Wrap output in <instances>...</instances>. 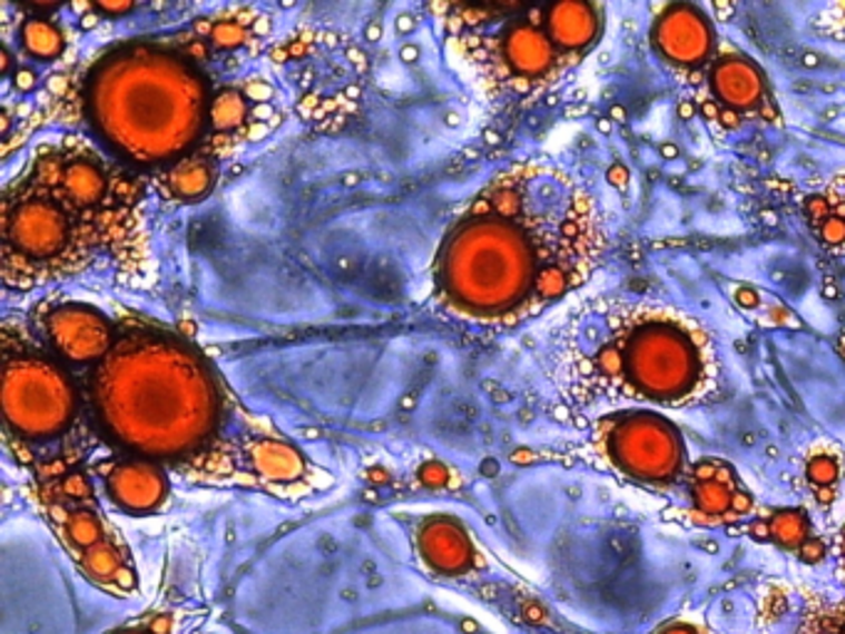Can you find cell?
Listing matches in <instances>:
<instances>
[{
  "mask_svg": "<svg viewBox=\"0 0 845 634\" xmlns=\"http://www.w3.org/2000/svg\"><path fill=\"white\" fill-rule=\"evenodd\" d=\"M657 634H707L705 627L701 625H695V622H687V620H677V622H669V625L665 630H660Z\"/></svg>",
  "mask_w": 845,
  "mask_h": 634,
  "instance_id": "26",
  "label": "cell"
},
{
  "mask_svg": "<svg viewBox=\"0 0 845 634\" xmlns=\"http://www.w3.org/2000/svg\"><path fill=\"white\" fill-rule=\"evenodd\" d=\"M709 90L729 127L737 125L739 115L766 117V107L772 102L762 70L731 46H717L709 65Z\"/></svg>",
  "mask_w": 845,
  "mask_h": 634,
  "instance_id": "13",
  "label": "cell"
},
{
  "mask_svg": "<svg viewBox=\"0 0 845 634\" xmlns=\"http://www.w3.org/2000/svg\"><path fill=\"white\" fill-rule=\"evenodd\" d=\"M20 46H23L30 58L50 62L62 55L65 36L48 18H30L20 28Z\"/></svg>",
  "mask_w": 845,
  "mask_h": 634,
  "instance_id": "20",
  "label": "cell"
},
{
  "mask_svg": "<svg viewBox=\"0 0 845 634\" xmlns=\"http://www.w3.org/2000/svg\"><path fill=\"white\" fill-rule=\"evenodd\" d=\"M141 189L82 139L32 151L3 191V280L32 290L100 260L139 258Z\"/></svg>",
  "mask_w": 845,
  "mask_h": 634,
  "instance_id": "3",
  "label": "cell"
},
{
  "mask_svg": "<svg viewBox=\"0 0 845 634\" xmlns=\"http://www.w3.org/2000/svg\"><path fill=\"white\" fill-rule=\"evenodd\" d=\"M836 10H841V13H843V16H841V18L836 20V23H841V26H845V6H838Z\"/></svg>",
  "mask_w": 845,
  "mask_h": 634,
  "instance_id": "29",
  "label": "cell"
},
{
  "mask_svg": "<svg viewBox=\"0 0 845 634\" xmlns=\"http://www.w3.org/2000/svg\"><path fill=\"white\" fill-rule=\"evenodd\" d=\"M214 181V164L208 157H202L199 151L186 157L171 167L164 169L159 189L167 199L174 201H194L202 199Z\"/></svg>",
  "mask_w": 845,
  "mask_h": 634,
  "instance_id": "17",
  "label": "cell"
},
{
  "mask_svg": "<svg viewBox=\"0 0 845 634\" xmlns=\"http://www.w3.org/2000/svg\"><path fill=\"white\" fill-rule=\"evenodd\" d=\"M38 333L42 345L65 367H80L82 375H87L112 353L119 337V320L95 305L60 300L40 310Z\"/></svg>",
  "mask_w": 845,
  "mask_h": 634,
  "instance_id": "10",
  "label": "cell"
},
{
  "mask_svg": "<svg viewBox=\"0 0 845 634\" xmlns=\"http://www.w3.org/2000/svg\"><path fill=\"white\" fill-rule=\"evenodd\" d=\"M808 481L814 484V488L818 491V498L823 501V494H828V488L836 486V481L841 476V466H838V458L836 456H828V454H818L808 462Z\"/></svg>",
  "mask_w": 845,
  "mask_h": 634,
  "instance_id": "22",
  "label": "cell"
},
{
  "mask_svg": "<svg viewBox=\"0 0 845 634\" xmlns=\"http://www.w3.org/2000/svg\"><path fill=\"white\" fill-rule=\"evenodd\" d=\"M796 555L804 563H818V561H823V555H826V545H823V541L814 535V538H808V543Z\"/></svg>",
  "mask_w": 845,
  "mask_h": 634,
  "instance_id": "25",
  "label": "cell"
},
{
  "mask_svg": "<svg viewBox=\"0 0 845 634\" xmlns=\"http://www.w3.org/2000/svg\"><path fill=\"white\" fill-rule=\"evenodd\" d=\"M204 617L206 610L191 593L184 587H164L141 615L107 634H189Z\"/></svg>",
  "mask_w": 845,
  "mask_h": 634,
  "instance_id": "15",
  "label": "cell"
},
{
  "mask_svg": "<svg viewBox=\"0 0 845 634\" xmlns=\"http://www.w3.org/2000/svg\"><path fill=\"white\" fill-rule=\"evenodd\" d=\"M553 363L558 387L576 404L691 407L719 389L709 333L660 303L598 298L580 305L558 337Z\"/></svg>",
  "mask_w": 845,
  "mask_h": 634,
  "instance_id": "4",
  "label": "cell"
},
{
  "mask_svg": "<svg viewBox=\"0 0 845 634\" xmlns=\"http://www.w3.org/2000/svg\"><path fill=\"white\" fill-rule=\"evenodd\" d=\"M792 634H845V600L808 593Z\"/></svg>",
  "mask_w": 845,
  "mask_h": 634,
  "instance_id": "19",
  "label": "cell"
},
{
  "mask_svg": "<svg viewBox=\"0 0 845 634\" xmlns=\"http://www.w3.org/2000/svg\"><path fill=\"white\" fill-rule=\"evenodd\" d=\"M212 40L216 48H238L246 42V30L240 23H234V20H222V23L214 26Z\"/></svg>",
  "mask_w": 845,
  "mask_h": 634,
  "instance_id": "23",
  "label": "cell"
},
{
  "mask_svg": "<svg viewBox=\"0 0 845 634\" xmlns=\"http://www.w3.org/2000/svg\"><path fill=\"white\" fill-rule=\"evenodd\" d=\"M40 518L52 531L75 571L109 597L139 593V567L97 496L90 472L48 484H28Z\"/></svg>",
  "mask_w": 845,
  "mask_h": 634,
  "instance_id": "8",
  "label": "cell"
},
{
  "mask_svg": "<svg viewBox=\"0 0 845 634\" xmlns=\"http://www.w3.org/2000/svg\"><path fill=\"white\" fill-rule=\"evenodd\" d=\"M107 498L129 516H151L167 506L171 486L169 472L145 456L125 454L97 466Z\"/></svg>",
  "mask_w": 845,
  "mask_h": 634,
  "instance_id": "12",
  "label": "cell"
},
{
  "mask_svg": "<svg viewBox=\"0 0 845 634\" xmlns=\"http://www.w3.org/2000/svg\"><path fill=\"white\" fill-rule=\"evenodd\" d=\"M92 422L125 454L145 456L194 486L305 501L333 486L278 426L250 412L204 353L171 327L119 317V337L82 375Z\"/></svg>",
  "mask_w": 845,
  "mask_h": 634,
  "instance_id": "1",
  "label": "cell"
},
{
  "mask_svg": "<svg viewBox=\"0 0 845 634\" xmlns=\"http://www.w3.org/2000/svg\"><path fill=\"white\" fill-rule=\"evenodd\" d=\"M543 23L548 38L553 40L558 52H561L570 65L583 58V52L596 46L600 36L598 8L590 3H576V0L546 6Z\"/></svg>",
  "mask_w": 845,
  "mask_h": 634,
  "instance_id": "16",
  "label": "cell"
},
{
  "mask_svg": "<svg viewBox=\"0 0 845 634\" xmlns=\"http://www.w3.org/2000/svg\"><path fill=\"white\" fill-rule=\"evenodd\" d=\"M836 553H838V573H841V581L845 583V526H843V531L838 533V538H836Z\"/></svg>",
  "mask_w": 845,
  "mask_h": 634,
  "instance_id": "27",
  "label": "cell"
},
{
  "mask_svg": "<svg viewBox=\"0 0 845 634\" xmlns=\"http://www.w3.org/2000/svg\"><path fill=\"white\" fill-rule=\"evenodd\" d=\"M3 434L28 484L85 474L97 444L85 387L26 325H3Z\"/></svg>",
  "mask_w": 845,
  "mask_h": 634,
  "instance_id": "6",
  "label": "cell"
},
{
  "mask_svg": "<svg viewBox=\"0 0 845 634\" xmlns=\"http://www.w3.org/2000/svg\"><path fill=\"white\" fill-rule=\"evenodd\" d=\"M749 533L756 541L774 543L778 545V548L794 551V553L804 548L808 538H814V533H810V521L804 511L768 513V516H762L751 523Z\"/></svg>",
  "mask_w": 845,
  "mask_h": 634,
  "instance_id": "18",
  "label": "cell"
},
{
  "mask_svg": "<svg viewBox=\"0 0 845 634\" xmlns=\"http://www.w3.org/2000/svg\"><path fill=\"white\" fill-rule=\"evenodd\" d=\"M687 484L695 513L707 523L741 521L754 508V498L741 478L721 458H701L689 468Z\"/></svg>",
  "mask_w": 845,
  "mask_h": 634,
  "instance_id": "14",
  "label": "cell"
},
{
  "mask_svg": "<svg viewBox=\"0 0 845 634\" xmlns=\"http://www.w3.org/2000/svg\"><path fill=\"white\" fill-rule=\"evenodd\" d=\"M821 238L826 240L828 246H843L845 244V218L836 216V214L823 218Z\"/></svg>",
  "mask_w": 845,
  "mask_h": 634,
  "instance_id": "24",
  "label": "cell"
},
{
  "mask_svg": "<svg viewBox=\"0 0 845 634\" xmlns=\"http://www.w3.org/2000/svg\"><path fill=\"white\" fill-rule=\"evenodd\" d=\"M212 102L199 65L151 40L107 50L82 87L87 125L117 159L139 169H167L196 155Z\"/></svg>",
  "mask_w": 845,
  "mask_h": 634,
  "instance_id": "5",
  "label": "cell"
},
{
  "mask_svg": "<svg viewBox=\"0 0 845 634\" xmlns=\"http://www.w3.org/2000/svg\"><path fill=\"white\" fill-rule=\"evenodd\" d=\"M652 42L667 65L687 78L705 70L715 60L717 40L707 16L689 3L665 6L652 28Z\"/></svg>",
  "mask_w": 845,
  "mask_h": 634,
  "instance_id": "11",
  "label": "cell"
},
{
  "mask_svg": "<svg viewBox=\"0 0 845 634\" xmlns=\"http://www.w3.org/2000/svg\"><path fill=\"white\" fill-rule=\"evenodd\" d=\"M95 8H97V10H100V13H119V16H122V13H127V10H131V6H129V3H119V6H109V3H97Z\"/></svg>",
  "mask_w": 845,
  "mask_h": 634,
  "instance_id": "28",
  "label": "cell"
},
{
  "mask_svg": "<svg viewBox=\"0 0 845 634\" xmlns=\"http://www.w3.org/2000/svg\"><path fill=\"white\" fill-rule=\"evenodd\" d=\"M246 122V97L238 90H224L214 97L212 115H208V127L216 135L228 137L238 132Z\"/></svg>",
  "mask_w": 845,
  "mask_h": 634,
  "instance_id": "21",
  "label": "cell"
},
{
  "mask_svg": "<svg viewBox=\"0 0 845 634\" xmlns=\"http://www.w3.org/2000/svg\"><path fill=\"white\" fill-rule=\"evenodd\" d=\"M602 250L606 231L583 186L551 164H511L449 226L434 300L459 320L519 325L583 288Z\"/></svg>",
  "mask_w": 845,
  "mask_h": 634,
  "instance_id": "2",
  "label": "cell"
},
{
  "mask_svg": "<svg viewBox=\"0 0 845 634\" xmlns=\"http://www.w3.org/2000/svg\"><path fill=\"white\" fill-rule=\"evenodd\" d=\"M461 52L497 92L531 95L570 68L548 38L543 8H452Z\"/></svg>",
  "mask_w": 845,
  "mask_h": 634,
  "instance_id": "7",
  "label": "cell"
},
{
  "mask_svg": "<svg viewBox=\"0 0 845 634\" xmlns=\"http://www.w3.org/2000/svg\"><path fill=\"white\" fill-rule=\"evenodd\" d=\"M590 444L615 472L642 484L675 486L689 476L682 434L655 412L608 414L592 426Z\"/></svg>",
  "mask_w": 845,
  "mask_h": 634,
  "instance_id": "9",
  "label": "cell"
}]
</instances>
